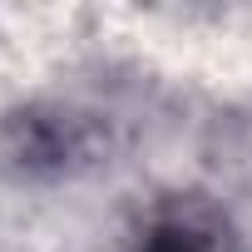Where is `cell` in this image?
Here are the masks:
<instances>
[{
	"label": "cell",
	"instance_id": "cell-1",
	"mask_svg": "<svg viewBox=\"0 0 252 252\" xmlns=\"http://www.w3.org/2000/svg\"><path fill=\"white\" fill-rule=\"evenodd\" d=\"M139 252H237V237H232V222L213 203L178 198L149 218Z\"/></svg>",
	"mask_w": 252,
	"mask_h": 252
}]
</instances>
